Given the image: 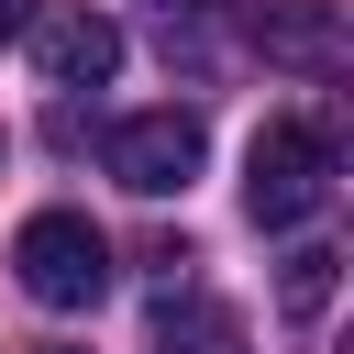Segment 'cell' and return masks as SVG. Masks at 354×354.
<instances>
[{"label": "cell", "mask_w": 354, "mask_h": 354, "mask_svg": "<svg viewBox=\"0 0 354 354\" xmlns=\"http://www.w3.org/2000/svg\"><path fill=\"white\" fill-rule=\"evenodd\" d=\"M321 199H332V122H310V111L266 122L254 155H243V210H254V232H299Z\"/></svg>", "instance_id": "1"}, {"label": "cell", "mask_w": 354, "mask_h": 354, "mask_svg": "<svg viewBox=\"0 0 354 354\" xmlns=\"http://www.w3.org/2000/svg\"><path fill=\"white\" fill-rule=\"evenodd\" d=\"M11 266H22V288H33L44 310H88V299L111 288V243H100L88 210H33V221L11 232Z\"/></svg>", "instance_id": "2"}, {"label": "cell", "mask_w": 354, "mask_h": 354, "mask_svg": "<svg viewBox=\"0 0 354 354\" xmlns=\"http://www.w3.org/2000/svg\"><path fill=\"white\" fill-rule=\"evenodd\" d=\"M199 155H210L199 111H133V122H111V177L133 199H177L199 177Z\"/></svg>", "instance_id": "3"}, {"label": "cell", "mask_w": 354, "mask_h": 354, "mask_svg": "<svg viewBox=\"0 0 354 354\" xmlns=\"http://www.w3.org/2000/svg\"><path fill=\"white\" fill-rule=\"evenodd\" d=\"M33 33V66H44V88H100L111 66H122V22L111 11H44V22H22Z\"/></svg>", "instance_id": "4"}, {"label": "cell", "mask_w": 354, "mask_h": 354, "mask_svg": "<svg viewBox=\"0 0 354 354\" xmlns=\"http://www.w3.org/2000/svg\"><path fill=\"white\" fill-rule=\"evenodd\" d=\"M155 354H243V310H221L199 288H166L155 299Z\"/></svg>", "instance_id": "5"}, {"label": "cell", "mask_w": 354, "mask_h": 354, "mask_svg": "<svg viewBox=\"0 0 354 354\" xmlns=\"http://www.w3.org/2000/svg\"><path fill=\"white\" fill-rule=\"evenodd\" d=\"M332 288H343V254H332V243H299V254L277 266V310H288V321H321Z\"/></svg>", "instance_id": "6"}, {"label": "cell", "mask_w": 354, "mask_h": 354, "mask_svg": "<svg viewBox=\"0 0 354 354\" xmlns=\"http://www.w3.org/2000/svg\"><path fill=\"white\" fill-rule=\"evenodd\" d=\"M266 44L299 55V66H321V55H332V11H321V0H288V11L266 22Z\"/></svg>", "instance_id": "7"}, {"label": "cell", "mask_w": 354, "mask_h": 354, "mask_svg": "<svg viewBox=\"0 0 354 354\" xmlns=\"http://www.w3.org/2000/svg\"><path fill=\"white\" fill-rule=\"evenodd\" d=\"M22 22H33V0H0V44H11V33H22Z\"/></svg>", "instance_id": "8"}, {"label": "cell", "mask_w": 354, "mask_h": 354, "mask_svg": "<svg viewBox=\"0 0 354 354\" xmlns=\"http://www.w3.org/2000/svg\"><path fill=\"white\" fill-rule=\"evenodd\" d=\"M166 11H221V0H166Z\"/></svg>", "instance_id": "9"}, {"label": "cell", "mask_w": 354, "mask_h": 354, "mask_svg": "<svg viewBox=\"0 0 354 354\" xmlns=\"http://www.w3.org/2000/svg\"><path fill=\"white\" fill-rule=\"evenodd\" d=\"M44 354H77V343H44Z\"/></svg>", "instance_id": "10"}]
</instances>
